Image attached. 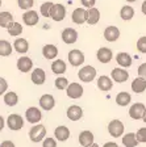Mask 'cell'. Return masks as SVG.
<instances>
[{"instance_id":"5b68a950","label":"cell","mask_w":146,"mask_h":147,"mask_svg":"<svg viewBox=\"0 0 146 147\" xmlns=\"http://www.w3.org/2000/svg\"><path fill=\"white\" fill-rule=\"evenodd\" d=\"M50 17L54 20V21H62L65 17H66V7L61 3L53 4L52 9H50Z\"/></svg>"},{"instance_id":"f6af8a7d","label":"cell","mask_w":146,"mask_h":147,"mask_svg":"<svg viewBox=\"0 0 146 147\" xmlns=\"http://www.w3.org/2000/svg\"><path fill=\"white\" fill-rule=\"evenodd\" d=\"M0 147H16V146L12 141H3L1 144H0Z\"/></svg>"},{"instance_id":"30bf717a","label":"cell","mask_w":146,"mask_h":147,"mask_svg":"<svg viewBox=\"0 0 146 147\" xmlns=\"http://www.w3.org/2000/svg\"><path fill=\"white\" fill-rule=\"evenodd\" d=\"M146 107L142 102H136L133 104L130 108H129V116L133 119H142L143 114H145Z\"/></svg>"},{"instance_id":"ee69618b","label":"cell","mask_w":146,"mask_h":147,"mask_svg":"<svg viewBox=\"0 0 146 147\" xmlns=\"http://www.w3.org/2000/svg\"><path fill=\"white\" fill-rule=\"evenodd\" d=\"M137 72H138V76L145 78V79H146V63H142V64H141L140 67H138Z\"/></svg>"},{"instance_id":"d6a6232c","label":"cell","mask_w":146,"mask_h":147,"mask_svg":"<svg viewBox=\"0 0 146 147\" xmlns=\"http://www.w3.org/2000/svg\"><path fill=\"white\" fill-rule=\"evenodd\" d=\"M13 22V15L11 12H0V28H8Z\"/></svg>"},{"instance_id":"d4e9b609","label":"cell","mask_w":146,"mask_h":147,"mask_svg":"<svg viewBox=\"0 0 146 147\" xmlns=\"http://www.w3.org/2000/svg\"><path fill=\"white\" fill-rule=\"evenodd\" d=\"M42 55L46 59H55L58 57V47L55 45H45L42 47Z\"/></svg>"},{"instance_id":"b9f144b4","label":"cell","mask_w":146,"mask_h":147,"mask_svg":"<svg viewBox=\"0 0 146 147\" xmlns=\"http://www.w3.org/2000/svg\"><path fill=\"white\" fill-rule=\"evenodd\" d=\"M7 89H8V83H7V80L4 78L0 76V96L4 95L7 92Z\"/></svg>"},{"instance_id":"f5cc1de1","label":"cell","mask_w":146,"mask_h":147,"mask_svg":"<svg viewBox=\"0 0 146 147\" xmlns=\"http://www.w3.org/2000/svg\"><path fill=\"white\" fill-rule=\"evenodd\" d=\"M1 4H3V1H1V0H0V7H1Z\"/></svg>"},{"instance_id":"8d00e7d4","label":"cell","mask_w":146,"mask_h":147,"mask_svg":"<svg viewBox=\"0 0 146 147\" xmlns=\"http://www.w3.org/2000/svg\"><path fill=\"white\" fill-rule=\"evenodd\" d=\"M67 86H69V80H67V78L65 76H58L57 79H55V87H57L58 89H66Z\"/></svg>"},{"instance_id":"e0dca14e","label":"cell","mask_w":146,"mask_h":147,"mask_svg":"<svg viewBox=\"0 0 146 147\" xmlns=\"http://www.w3.org/2000/svg\"><path fill=\"white\" fill-rule=\"evenodd\" d=\"M54 137H55V139H58V141L66 142L67 139L70 138V129L65 125L58 126V127H55V130H54Z\"/></svg>"},{"instance_id":"f907efd6","label":"cell","mask_w":146,"mask_h":147,"mask_svg":"<svg viewBox=\"0 0 146 147\" xmlns=\"http://www.w3.org/2000/svg\"><path fill=\"white\" fill-rule=\"evenodd\" d=\"M142 119H143V122H145V123H146V110H145V114H143Z\"/></svg>"},{"instance_id":"ffe728a7","label":"cell","mask_w":146,"mask_h":147,"mask_svg":"<svg viewBox=\"0 0 146 147\" xmlns=\"http://www.w3.org/2000/svg\"><path fill=\"white\" fill-rule=\"evenodd\" d=\"M31 79H32V82H33L36 86H41V84H43L45 80H46L45 71H43L42 68H34V70L32 71Z\"/></svg>"},{"instance_id":"ba28073f","label":"cell","mask_w":146,"mask_h":147,"mask_svg":"<svg viewBox=\"0 0 146 147\" xmlns=\"http://www.w3.org/2000/svg\"><path fill=\"white\" fill-rule=\"evenodd\" d=\"M25 118H26L28 122L31 123H38L42 118V113H41V110L36 107H31L28 108L26 112H25Z\"/></svg>"},{"instance_id":"ac0fdd59","label":"cell","mask_w":146,"mask_h":147,"mask_svg":"<svg viewBox=\"0 0 146 147\" xmlns=\"http://www.w3.org/2000/svg\"><path fill=\"white\" fill-rule=\"evenodd\" d=\"M40 107L43 110H52L55 107V98L52 95H49V93L42 95L40 97Z\"/></svg>"},{"instance_id":"4fadbf2b","label":"cell","mask_w":146,"mask_h":147,"mask_svg":"<svg viewBox=\"0 0 146 147\" xmlns=\"http://www.w3.org/2000/svg\"><path fill=\"white\" fill-rule=\"evenodd\" d=\"M104 38L108 42H115L120 38V29L115 25H109V26L105 28L104 30Z\"/></svg>"},{"instance_id":"681fc988","label":"cell","mask_w":146,"mask_h":147,"mask_svg":"<svg viewBox=\"0 0 146 147\" xmlns=\"http://www.w3.org/2000/svg\"><path fill=\"white\" fill-rule=\"evenodd\" d=\"M87 147H99V144H97V143H95V142H94V143H92V144H90V146H87Z\"/></svg>"},{"instance_id":"3957f363","label":"cell","mask_w":146,"mask_h":147,"mask_svg":"<svg viewBox=\"0 0 146 147\" xmlns=\"http://www.w3.org/2000/svg\"><path fill=\"white\" fill-rule=\"evenodd\" d=\"M124 123L120 119H112L108 123V133L111 134V137L113 138H120L124 134Z\"/></svg>"},{"instance_id":"60d3db41","label":"cell","mask_w":146,"mask_h":147,"mask_svg":"<svg viewBox=\"0 0 146 147\" xmlns=\"http://www.w3.org/2000/svg\"><path fill=\"white\" fill-rule=\"evenodd\" d=\"M42 147H57V142L53 138H43Z\"/></svg>"},{"instance_id":"7bdbcfd3","label":"cell","mask_w":146,"mask_h":147,"mask_svg":"<svg viewBox=\"0 0 146 147\" xmlns=\"http://www.w3.org/2000/svg\"><path fill=\"white\" fill-rule=\"evenodd\" d=\"M80 3H82V5L84 7V8H92V7H95V3H96V0H80Z\"/></svg>"},{"instance_id":"4316f807","label":"cell","mask_w":146,"mask_h":147,"mask_svg":"<svg viewBox=\"0 0 146 147\" xmlns=\"http://www.w3.org/2000/svg\"><path fill=\"white\" fill-rule=\"evenodd\" d=\"M100 20V11L95 7L88 8V16H87V24L88 25H96Z\"/></svg>"},{"instance_id":"cb8c5ba5","label":"cell","mask_w":146,"mask_h":147,"mask_svg":"<svg viewBox=\"0 0 146 147\" xmlns=\"http://www.w3.org/2000/svg\"><path fill=\"white\" fill-rule=\"evenodd\" d=\"M146 89V79L145 78H136V79L132 82V91L134 93H142Z\"/></svg>"},{"instance_id":"52a82bcc","label":"cell","mask_w":146,"mask_h":147,"mask_svg":"<svg viewBox=\"0 0 146 147\" xmlns=\"http://www.w3.org/2000/svg\"><path fill=\"white\" fill-rule=\"evenodd\" d=\"M87 16H88V9L75 8L74 12L71 13V20L74 21V24L82 25V24H84V22H87Z\"/></svg>"},{"instance_id":"277c9868","label":"cell","mask_w":146,"mask_h":147,"mask_svg":"<svg viewBox=\"0 0 146 147\" xmlns=\"http://www.w3.org/2000/svg\"><path fill=\"white\" fill-rule=\"evenodd\" d=\"M7 126H8L11 130H13V131L20 130V129L24 126V118H22L20 114H16V113L9 114L8 118H7Z\"/></svg>"},{"instance_id":"44dd1931","label":"cell","mask_w":146,"mask_h":147,"mask_svg":"<svg viewBox=\"0 0 146 147\" xmlns=\"http://www.w3.org/2000/svg\"><path fill=\"white\" fill-rule=\"evenodd\" d=\"M112 87H113V82L109 76L103 75V76H100L99 79H97V88L100 89V91L108 92V91L112 89Z\"/></svg>"},{"instance_id":"1f68e13d","label":"cell","mask_w":146,"mask_h":147,"mask_svg":"<svg viewBox=\"0 0 146 147\" xmlns=\"http://www.w3.org/2000/svg\"><path fill=\"white\" fill-rule=\"evenodd\" d=\"M130 101H132V96L128 92H120L116 96V104L120 105V107H126V105L130 104Z\"/></svg>"},{"instance_id":"f546056e","label":"cell","mask_w":146,"mask_h":147,"mask_svg":"<svg viewBox=\"0 0 146 147\" xmlns=\"http://www.w3.org/2000/svg\"><path fill=\"white\" fill-rule=\"evenodd\" d=\"M120 17L124 21H130L132 18L134 17V8L132 5H124L120 9Z\"/></svg>"},{"instance_id":"7dc6e473","label":"cell","mask_w":146,"mask_h":147,"mask_svg":"<svg viewBox=\"0 0 146 147\" xmlns=\"http://www.w3.org/2000/svg\"><path fill=\"white\" fill-rule=\"evenodd\" d=\"M4 125H5V121H4V118L1 116H0V131L4 129Z\"/></svg>"},{"instance_id":"4dcf8cb0","label":"cell","mask_w":146,"mask_h":147,"mask_svg":"<svg viewBox=\"0 0 146 147\" xmlns=\"http://www.w3.org/2000/svg\"><path fill=\"white\" fill-rule=\"evenodd\" d=\"M18 102V96L16 92L9 91L4 93V104L8 105V107H15Z\"/></svg>"},{"instance_id":"74e56055","label":"cell","mask_w":146,"mask_h":147,"mask_svg":"<svg viewBox=\"0 0 146 147\" xmlns=\"http://www.w3.org/2000/svg\"><path fill=\"white\" fill-rule=\"evenodd\" d=\"M17 4H18V8L28 11V9H31L34 5V0H17Z\"/></svg>"},{"instance_id":"7402d4cb","label":"cell","mask_w":146,"mask_h":147,"mask_svg":"<svg viewBox=\"0 0 146 147\" xmlns=\"http://www.w3.org/2000/svg\"><path fill=\"white\" fill-rule=\"evenodd\" d=\"M116 62L119 66H121L122 68H128L132 66V57L128 54V53H119L116 55Z\"/></svg>"},{"instance_id":"603a6c76","label":"cell","mask_w":146,"mask_h":147,"mask_svg":"<svg viewBox=\"0 0 146 147\" xmlns=\"http://www.w3.org/2000/svg\"><path fill=\"white\" fill-rule=\"evenodd\" d=\"M94 134H92V131H90V130H84V131H82L79 134V144L82 147H87L90 146V144L94 143Z\"/></svg>"},{"instance_id":"836d02e7","label":"cell","mask_w":146,"mask_h":147,"mask_svg":"<svg viewBox=\"0 0 146 147\" xmlns=\"http://www.w3.org/2000/svg\"><path fill=\"white\" fill-rule=\"evenodd\" d=\"M13 51V46L7 40H0V57H8Z\"/></svg>"},{"instance_id":"8992f818","label":"cell","mask_w":146,"mask_h":147,"mask_svg":"<svg viewBox=\"0 0 146 147\" xmlns=\"http://www.w3.org/2000/svg\"><path fill=\"white\" fill-rule=\"evenodd\" d=\"M67 57H69V62H70V64L73 67H78V66H82L84 63V54L78 49L70 50Z\"/></svg>"},{"instance_id":"e575fe53","label":"cell","mask_w":146,"mask_h":147,"mask_svg":"<svg viewBox=\"0 0 146 147\" xmlns=\"http://www.w3.org/2000/svg\"><path fill=\"white\" fill-rule=\"evenodd\" d=\"M7 29H8L9 36H13V37H17L22 33V25L20 24V22H16V21H13Z\"/></svg>"},{"instance_id":"9c48e42d","label":"cell","mask_w":146,"mask_h":147,"mask_svg":"<svg viewBox=\"0 0 146 147\" xmlns=\"http://www.w3.org/2000/svg\"><path fill=\"white\" fill-rule=\"evenodd\" d=\"M83 92H84V89L79 83H71L66 88V93L70 98H80L83 96Z\"/></svg>"},{"instance_id":"484cf974","label":"cell","mask_w":146,"mask_h":147,"mask_svg":"<svg viewBox=\"0 0 146 147\" xmlns=\"http://www.w3.org/2000/svg\"><path fill=\"white\" fill-rule=\"evenodd\" d=\"M13 49L18 53V54H25L29 50V43L25 38H17V40L13 42Z\"/></svg>"},{"instance_id":"6da1fadb","label":"cell","mask_w":146,"mask_h":147,"mask_svg":"<svg viewBox=\"0 0 146 147\" xmlns=\"http://www.w3.org/2000/svg\"><path fill=\"white\" fill-rule=\"evenodd\" d=\"M80 82L83 83H91L96 76V68L94 66H83L78 72Z\"/></svg>"},{"instance_id":"7c38bea8","label":"cell","mask_w":146,"mask_h":147,"mask_svg":"<svg viewBox=\"0 0 146 147\" xmlns=\"http://www.w3.org/2000/svg\"><path fill=\"white\" fill-rule=\"evenodd\" d=\"M111 76H112L113 82H116V83H125L129 79V72L122 67H117L112 70Z\"/></svg>"},{"instance_id":"816d5d0a","label":"cell","mask_w":146,"mask_h":147,"mask_svg":"<svg viewBox=\"0 0 146 147\" xmlns=\"http://www.w3.org/2000/svg\"><path fill=\"white\" fill-rule=\"evenodd\" d=\"M128 3H134V1H137V0H126Z\"/></svg>"},{"instance_id":"d6986e66","label":"cell","mask_w":146,"mask_h":147,"mask_svg":"<svg viewBox=\"0 0 146 147\" xmlns=\"http://www.w3.org/2000/svg\"><path fill=\"white\" fill-rule=\"evenodd\" d=\"M67 118L71 119V121H79L83 116V110L79 105H71L67 109Z\"/></svg>"},{"instance_id":"d590c367","label":"cell","mask_w":146,"mask_h":147,"mask_svg":"<svg viewBox=\"0 0 146 147\" xmlns=\"http://www.w3.org/2000/svg\"><path fill=\"white\" fill-rule=\"evenodd\" d=\"M53 7L52 1H46V3H42L40 7V12L43 17H50V9Z\"/></svg>"},{"instance_id":"bcb514c9","label":"cell","mask_w":146,"mask_h":147,"mask_svg":"<svg viewBox=\"0 0 146 147\" xmlns=\"http://www.w3.org/2000/svg\"><path fill=\"white\" fill-rule=\"evenodd\" d=\"M103 147H119V146H117V143H115V142H107V143H104Z\"/></svg>"},{"instance_id":"ab89813d","label":"cell","mask_w":146,"mask_h":147,"mask_svg":"<svg viewBox=\"0 0 146 147\" xmlns=\"http://www.w3.org/2000/svg\"><path fill=\"white\" fill-rule=\"evenodd\" d=\"M136 137H137V141L140 142V143H146V127L138 129Z\"/></svg>"},{"instance_id":"2e32d148","label":"cell","mask_w":146,"mask_h":147,"mask_svg":"<svg viewBox=\"0 0 146 147\" xmlns=\"http://www.w3.org/2000/svg\"><path fill=\"white\" fill-rule=\"evenodd\" d=\"M32 67H33V61H32L29 57H25L24 55V57H20V58L17 59V70L18 71L26 74L32 70Z\"/></svg>"},{"instance_id":"f1b7e54d","label":"cell","mask_w":146,"mask_h":147,"mask_svg":"<svg viewBox=\"0 0 146 147\" xmlns=\"http://www.w3.org/2000/svg\"><path fill=\"white\" fill-rule=\"evenodd\" d=\"M140 142L137 141V137L134 133H128L122 137V144L125 147H137Z\"/></svg>"},{"instance_id":"7a4b0ae2","label":"cell","mask_w":146,"mask_h":147,"mask_svg":"<svg viewBox=\"0 0 146 147\" xmlns=\"http://www.w3.org/2000/svg\"><path fill=\"white\" fill-rule=\"evenodd\" d=\"M45 137H46V127L43 125L36 123V125L29 130V138H31V141L34 142V143L41 142Z\"/></svg>"},{"instance_id":"c3c4849f","label":"cell","mask_w":146,"mask_h":147,"mask_svg":"<svg viewBox=\"0 0 146 147\" xmlns=\"http://www.w3.org/2000/svg\"><path fill=\"white\" fill-rule=\"evenodd\" d=\"M141 11H142V13L146 16V0H143L142 5H141Z\"/></svg>"},{"instance_id":"f35d334b","label":"cell","mask_w":146,"mask_h":147,"mask_svg":"<svg viewBox=\"0 0 146 147\" xmlns=\"http://www.w3.org/2000/svg\"><path fill=\"white\" fill-rule=\"evenodd\" d=\"M137 50L142 54H146V36H142L137 41Z\"/></svg>"},{"instance_id":"5bb4252c","label":"cell","mask_w":146,"mask_h":147,"mask_svg":"<svg viewBox=\"0 0 146 147\" xmlns=\"http://www.w3.org/2000/svg\"><path fill=\"white\" fill-rule=\"evenodd\" d=\"M96 58L100 63H109L113 58V53L109 47H100L96 53Z\"/></svg>"},{"instance_id":"9a60e30c","label":"cell","mask_w":146,"mask_h":147,"mask_svg":"<svg viewBox=\"0 0 146 147\" xmlns=\"http://www.w3.org/2000/svg\"><path fill=\"white\" fill-rule=\"evenodd\" d=\"M62 41L67 45H71V43H75L76 40H78V32L73 28H66L62 32Z\"/></svg>"},{"instance_id":"8fae6325","label":"cell","mask_w":146,"mask_h":147,"mask_svg":"<svg viewBox=\"0 0 146 147\" xmlns=\"http://www.w3.org/2000/svg\"><path fill=\"white\" fill-rule=\"evenodd\" d=\"M22 21L28 26H34V25H37L38 21H40V16L33 9H28L26 12L22 15Z\"/></svg>"},{"instance_id":"83f0119b","label":"cell","mask_w":146,"mask_h":147,"mask_svg":"<svg viewBox=\"0 0 146 147\" xmlns=\"http://www.w3.org/2000/svg\"><path fill=\"white\" fill-rule=\"evenodd\" d=\"M66 70H67V66L65 63V61H62V59H55L52 63V71L55 75H62V74L66 72Z\"/></svg>"}]
</instances>
